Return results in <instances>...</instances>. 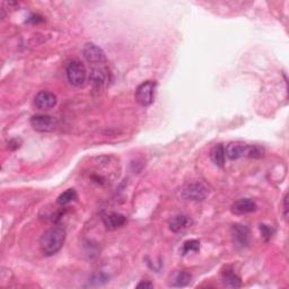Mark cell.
Masks as SVG:
<instances>
[{"instance_id":"cell-5","label":"cell","mask_w":289,"mask_h":289,"mask_svg":"<svg viewBox=\"0 0 289 289\" xmlns=\"http://www.w3.org/2000/svg\"><path fill=\"white\" fill-rule=\"evenodd\" d=\"M156 91V83L153 80H147L140 84L136 89V100L142 107H149L153 104Z\"/></svg>"},{"instance_id":"cell-7","label":"cell","mask_w":289,"mask_h":289,"mask_svg":"<svg viewBox=\"0 0 289 289\" xmlns=\"http://www.w3.org/2000/svg\"><path fill=\"white\" fill-rule=\"evenodd\" d=\"M31 125L35 131L50 132L57 128V119L48 115H38L32 116Z\"/></svg>"},{"instance_id":"cell-10","label":"cell","mask_w":289,"mask_h":289,"mask_svg":"<svg viewBox=\"0 0 289 289\" xmlns=\"http://www.w3.org/2000/svg\"><path fill=\"white\" fill-rule=\"evenodd\" d=\"M231 234H233L234 241L237 243V245H241L242 247L247 246V244H249L250 231L245 225H239V224L233 225Z\"/></svg>"},{"instance_id":"cell-14","label":"cell","mask_w":289,"mask_h":289,"mask_svg":"<svg viewBox=\"0 0 289 289\" xmlns=\"http://www.w3.org/2000/svg\"><path fill=\"white\" fill-rule=\"evenodd\" d=\"M192 276L186 271H177L176 274L172 276V278L170 280V287L173 288H181L185 287L190 284Z\"/></svg>"},{"instance_id":"cell-9","label":"cell","mask_w":289,"mask_h":289,"mask_svg":"<svg viewBox=\"0 0 289 289\" xmlns=\"http://www.w3.org/2000/svg\"><path fill=\"white\" fill-rule=\"evenodd\" d=\"M34 103H35V107L39 110L48 111V110L55 108L57 105V96L51 92L42 91L36 94L34 99Z\"/></svg>"},{"instance_id":"cell-17","label":"cell","mask_w":289,"mask_h":289,"mask_svg":"<svg viewBox=\"0 0 289 289\" xmlns=\"http://www.w3.org/2000/svg\"><path fill=\"white\" fill-rule=\"evenodd\" d=\"M77 199V193L74 189H68L64 191L63 193H61L58 198V203L60 206H66L71 201H74Z\"/></svg>"},{"instance_id":"cell-22","label":"cell","mask_w":289,"mask_h":289,"mask_svg":"<svg viewBox=\"0 0 289 289\" xmlns=\"http://www.w3.org/2000/svg\"><path fill=\"white\" fill-rule=\"evenodd\" d=\"M284 210H285V213H284L285 217L287 218V210H288V206H287V195L284 198Z\"/></svg>"},{"instance_id":"cell-20","label":"cell","mask_w":289,"mask_h":289,"mask_svg":"<svg viewBox=\"0 0 289 289\" xmlns=\"http://www.w3.org/2000/svg\"><path fill=\"white\" fill-rule=\"evenodd\" d=\"M42 17H40L39 15H35V14H33V15H31V17L27 19V22L28 23H39V22H42Z\"/></svg>"},{"instance_id":"cell-16","label":"cell","mask_w":289,"mask_h":289,"mask_svg":"<svg viewBox=\"0 0 289 289\" xmlns=\"http://www.w3.org/2000/svg\"><path fill=\"white\" fill-rule=\"evenodd\" d=\"M225 148L222 144L216 145L210 150V160L218 168H223L225 165Z\"/></svg>"},{"instance_id":"cell-1","label":"cell","mask_w":289,"mask_h":289,"mask_svg":"<svg viewBox=\"0 0 289 289\" xmlns=\"http://www.w3.org/2000/svg\"><path fill=\"white\" fill-rule=\"evenodd\" d=\"M64 241H66V231L61 227H52L41 236V251L47 256L55 255L63 246Z\"/></svg>"},{"instance_id":"cell-2","label":"cell","mask_w":289,"mask_h":289,"mask_svg":"<svg viewBox=\"0 0 289 289\" xmlns=\"http://www.w3.org/2000/svg\"><path fill=\"white\" fill-rule=\"evenodd\" d=\"M225 154L231 160H238L242 157L261 158L263 156V149L258 146H250L243 142H231L225 148Z\"/></svg>"},{"instance_id":"cell-8","label":"cell","mask_w":289,"mask_h":289,"mask_svg":"<svg viewBox=\"0 0 289 289\" xmlns=\"http://www.w3.org/2000/svg\"><path fill=\"white\" fill-rule=\"evenodd\" d=\"M89 81L95 89L104 88L109 84V70L105 67L102 66H93Z\"/></svg>"},{"instance_id":"cell-13","label":"cell","mask_w":289,"mask_h":289,"mask_svg":"<svg viewBox=\"0 0 289 289\" xmlns=\"http://www.w3.org/2000/svg\"><path fill=\"white\" fill-rule=\"evenodd\" d=\"M103 223L109 230H116L124 225L125 217L123 215L117 213H111L103 216Z\"/></svg>"},{"instance_id":"cell-6","label":"cell","mask_w":289,"mask_h":289,"mask_svg":"<svg viewBox=\"0 0 289 289\" xmlns=\"http://www.w3.org/2000/svg\"><path fill=\"white\" fill-rule=\"evenodd\" d=\"M83 55L89 63L93 66H100V64L105 63L107 57H105L104 51L100 47H97L94 43H87L83 48Z\"/></svg>"},{"instance_id":"cell-18","label":"cell","mask_w":289,"mask_h":289,"mask_svg":"<svg viewBox=\"0 0 289 289\" xmlns=\"http://www.w3.org/2000/svg\"><path fill=\"white\" fill-rule=\"evenodd\" d=\"M199 250H200V242L197 241V239H190V241H186L183 244L182 254L185 255L190 252H198Z\"/></svg>"},{"instance_id":"cell-3","label":"cell","mask_w":289,"mask_h":289,"mask_svg":"<svg viewBox=\"0 0 289 289\" xmlns=\"http://www.w3.org/2000/svg\"><path fill=\"white\" fill-rule=\"evenodd\" d=\"M210 193L209 186L202 182L191 183L185 185L181 190V198L184 200L191 201H202L208 197Z\"/></svg>"},{"instance_id":"cell-11","label":"cell","mask_w":289,"mask_h":289,"mask_svg":"<svg viewBox=\"0 0 289 289\" xmlns=\"http://www.w3.org/2000/svg\"><path fill=\"white\" fill-rule=\"evenodd\" d=\"M256 210V203L251 199H241L231 206V211L236 215L250 214Z\"/></svg>"},{"instance_id":"cell-4","label":"cell","mask_w":289,"mask_h":289,"mask_svg":"<svg viewBox=\"0 0 289 289\" xmlns=\"http://www.w3.org/2000/svg\"><path fill=\"white\" fill-rule=\"evenodd\" d=\"M67 77L68 80L70 81L71 85H74L76 87L83 86L86 81L87 77V71L86 68H85L84 63L79 60H72L68 63L67 69Z\"/></svg>"},{"instance_id":"cell-12","label":"cell","mask_w":289,"mask_h":289,"mask_svg":"<svg viewBox=\"0 0 289 289\" xmlns=\"http://www.w3.org/2000/svg\"><path fill=\"white\" fill-rule=\"evenodd\" d=\"M191 224H192V221H191V218L188 217V216L177 215L174 216V217L171 219L169 225L171 231H174V233H178V231H182L185 229H188Z\"/></svg>"},{"instance_id":"cell-21","label":"cell","mask_w":289,"mask_h":289,"mask_svg":"<svg viewBox=\"0 0 289 289\" xmlns=\"http://www.w3.org/2000/svg\"><path fill=\"white\" fill-rule=\"evenodd\" d=\"M154 285L148 282H141L137 285V288H153Z\"/></svg>"},{"instance_id":"cell-19","label":"cell","mask_w":289,"mask_h":289,"mask_svg":"<svg viewBox=\"0 0 289 289\" xmlns=\"http://www.w3.org/2000/svg\"><path fill=\"white\" fill-rule=\"evenodd\" d=\"M260 230H261V233H262V237L266 239V241H269V239L272 237V235H274L275 231L272 230V227H270L269 225H260Z\"/></svg>"},{"instance_id":"cell-15","label":"cell","mask_w":289,"mask_h":289,"mask_svg":"<svg viewBox=\"0 0 289 289\" xmlns=\"http://www.w3.org/2000/svg\"><path fill=\"white\" fill-rule=\"evenodd\" d=\"M222 283L227 288H239L242 286L241 278L233 270L226 269L222 274Z\"/></svg>"}]
</instances>
